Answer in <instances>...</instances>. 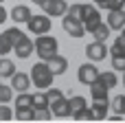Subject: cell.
<instances>
[{
  "instance_id": "obj_1",
  "label": "cell",
  "mask_w": 125,
  "mask_h": 123,
  "mask_svg": "<svg viewBox=\"0 0 125 123\" xmlns=\"http://www.w3.org/2000/svg\"><path fill=\"white\" fill-rule=\"evenodd\" d=\"M31 81L35 84V88H42V90H46V88H51L53 86V70H51V66H48V62H37V64H33L31 66Z\"/></svg>"
},
{
  "instance_id": "obj_2",
  "label": "cell",
  "mask_w": 125,
  "mask_h": 123,
  "mask_svg": "<svg viewBox=\"0 0 125 123\" xmlns=\"http://www.w3.org/2000/svg\"><path fill=\"white\" fill-rule=\"evenodd\" d=\"M57 48H59V44H57V40L53 35H48V33L37 35V40H35V53H37V57L42 62H48L53 55H57Z\"/></svg>"
},
{
  "instance_id": "obj_3",
  "label": "cell",
  "mask_w": 125,
  "mask_h": 123,
  "mask_svg": "<svg viewBox=\"0 0 125 123\" xmlns=\"http://www.w3.org/2000/svg\"><path fill=\"white\" fill-rule=\"evenodd\" d=\"M79 20H81V24H83V29L88 31V33H92L103 20H101V13H99V7L94 4H81V13H79Z\"/></svg>"
},
{
  "instance_id": "obj_4",
  "label": "cell",
  "mask_w": 125,
  "mask_h": 123,
  "mask_svg": "<svg viewBox=\"0 0 125 123\" xmlns=\"http://www.w3.org/2000/svg\"><path fill=\"white\" fill-rule=\"evenodd\" d=\"M51 15H46V13H40V15H31L29 20H26V29H29V33H33V35H44V33H48L51 31Z\"/></svg>"
},
{
  "instance_id": "obj_5",
  "label": "cell",
  "mask_w": 125,
  "mask_h": 123,
  "mask_svg": "<svg viewBox=\"0 0 125 123\" xmlns=\"http://www.w3.org/2000/svg\"><path fill=\"white\" fill-rule=\"evenodd\" d=\"M33 2L37 7H42L44 13L51 15V18H62L68 11V2L66 0H33Z\"/></svg>"
},
{
  "instance_id": "obj_6",
  "label": "cell",
  "mask_w": 125,
  "mask_h": 123,
  "mask_svg": "<svg viewBox=\"0 0 125 123\" xmlns=\"http://www.w3.org/2000/svg\"><path fill=\"white\" fill-rule=\"evenodd\" d=\"M62 29H64L70 37H83V35H86V29H83L81 20H79V18H73V15H68V13L62 15Z\"/></svg>"
},
{
  "instance_id": "obj_7",
  "label": "cell",
  "mask_w": 125,
  "mask_h": 123,
  "mask_svg": "<svg viewBox=\"0 0 125 123\" xmlns=\"http://www.w3.org/2000/svg\"><path fill=\"white\" fill-rule=\"evenodd\" d=\"M99 68L94 66V64H81L79 66V70H77V79H79V84H83V86H90L97 77H99Z\"/></svg>"
},
{
  "instance_id": "obj_8",
  "label": "cell",
  "mask_w": 125,
  "mask_h": 123,
  "mask_svg": "<svg viewBox=\"0 0 125 123\" xmlns=\"http://www.w3.org/2000/svg\"><path fill=\"white\" fill-rule=\"evenodd\" d=\"M108 90H110V86L105 84V79L99 73V77L90 84V97H92V101H105L108 99Z\"/></svg>"
},
{
  "instance_id": "obj_9",
  "label": "cell",
  "mask_w": 125,
  "mask_h": 123,
  "mask_svg": "<svg viewBox=\"0 0 125 123\" xmlns=\"http://www.w3.org/2000/svg\"><path fill=\"white\" fill-rule=\"evenodd\" d=\"M110 53V48L105 46V42H90L88 46H86V55H88V59H92V62H101V59H105V55Z\"/></svg>"
},
{
  "instance_id": "obj_10",
  "label": "cell",
  "mask_w": 125,
  "mask_h": 123,
  "mask_svg": "<svg viewBox=\"0 0 125 123\" xmlns=\"http://www.w3.org/2000/svg\"><path fill=\"white\" fill-rule=\"evenodd\" d=\"M33 51H35V42H31L26 35H24V37H20V40L13 44V53H15L20 59H26Z\"/></svg>"
},
{
  "instance_id": "obj_11",
  "label": "cell",
  "mask_w": 125,
  "mask_h": 123,
  "mask_svg": "<svg viewBox=\"0 0 125 123\" xmlns=\"http://www.w3.org/2000/svg\"><path fill=\"white\" fill-rule=\"evenodd\" d=\"M11 88L18 92H26L31 88V77L26 73H13L11 75Z\"/></svg>"
},
{
  "instance_id": "obj_12",
  "label": "cell",
  "mask_w": 125,
  "mask_h": 123,
  "mask_svg": "<svg viewBox=\"0 0 125 123\" xmlns=\"http://www.w3.org/2000/svg\"><path fill=\"white\" fill-rule=\"evenodd\" d=\"M108 26L112 31H121L125 26V9H116V11H108Z\"/></svg>"
},
{
  "instance_id": "obj_13",
  "label": "cell",
  "mask_w": 125,
  "mask_h": 123,
  "mask_svg": "<svg viewBox=\"0 0 125 123\" xmlns=\"http://www.w3.org/2000/svg\"><path fill=\"white\" fill-rule=\"evenodd\" d=\"M31 15H33V13H31V9H29L26 4H15V7L11 9V13H9V18H11L15 24H22V22L26 24V20H29Z\"/></svg>"
},
{
  "instance_id": "obj_14",
  "label": "cell",
  "mask_w": 125,
  "mask_h": 123,
  "mask_svg": "<svg viewBox=\"0 0 125 123\" xmlns=\"http://www.w3.org/2000/svg\"><path fill=\"white\" fill-rule=\"evenodd\" d=\"M48 66H51L53 75H64V73L68 70V59L57 53V55H53V57L48 59Z\"/></svg>"
},
{
  "instance_id": "obj_15",
  "label": "cell",
  "mask_w": 125,
  "mask_h": 123,
  "mask_svg": "<svg viewBox=\"0 0 125 123\" xmlns=\"http://www.w3.org/2000/svg\"><path fill=\"white\" fill-rule=\"evenodd\" d=\"M51 112H53V117H59V119H64V117H70V101L68 99H57L55 103H51Z\"/></svg>"
},
{
  "instance_id": "obj_16",
  "label": "cell",
  "mask_w": 125,
  "mask_h": 123,
  "mask_svg": "<svg viewBox=\"0 0 125 123\" xmlns=\"http://www.w3.org/2000/svg\"><path fill=\"white\" fill-rule=\"evenodd\" d=\"M92 110V119H108V110H110V101H92L90 106Z\"/></svg>"
},
{
  "instance_id": "obj_17",
  "label": "cell",
  "mask_w": 125,
  "mask_h": 123,
  "mask_svg": "<svg viewBox=\"0 0 125 123\" xmlns=\"http://www.w3.org/2000/svg\"><path fill=\"white\" fill-rule=\"evenodd\" d=\"M110 33H112V29H110L105 22H101V24L92 31V35H94V40H97V42H105V40L110 37Z\"/></svg>"
},
{
  "instance_id": "obj_18",
  "label": "cell",
  "mask_w": 125,
  "mask_h": 123,
  "mask_svg": "<svg viewBox=\"0 0 125 123\" xmlns=\"http://www.w3.org/2000/svg\"><path fill=\"white\" fill-rule=\"evenodd\" d=\"M13 73H15V64L11 59H7V57H0V77H9L11 79Z\"/></svg>"
},
{
  "instance_id": "obj_19",
  "label": "cell",
  "mask_w": 125,
  "mask_h": 123,
  "mask_svg": "<svg viewBox=\"0 0 125 123\" xmlns=\"http://www.w3.org/2000/svg\"><path fill=\"white\" fill-rule=\"evenodd\" d=\"M68 101H70V117H73L77 110H81V108H86V106H88V101H86L81 95H75V97H70Z\"/></svg>"
},
{
  "instance_id": "obj_20",
  "label": "cell",
  "mask_w": 125,
  "mask_h": 123,
  "mask_svg": "<svg viewBox=\"0 0 125 123\" xmlns=\"http://www.w3.org/2000/svg\"><path fill=\"white\" fill-rule=\"evenodd\" d=\"M15 108H33V95L20 92L18 99H15Z\"/></svg>"
},
{
  "instance_id": "obj_21",
  "label": "cell",
  "mask_w": 125,
  "mask_h": 123,
  "mask_svg": "<svg viewBox=\"0 0 125 123\" xmlns=\"http://www.w3.org/2000/svg\"><path fill=\"white\" fill-rule=\"evenodd\" d=\"M40 108H51L46 92H35L33 95V110H40Z\"/></svg>"
},
{
  "instance_id": "obj_22",
  "label": "cell",
  "mask_w": 125,
  "mask_h": 123,
  "mask_svg": "<svg viewBox=\"0 0 125 123\" xmlns=\"http://www.w3.org/2000/svg\"><path fill=\"white\" fill-rule=\"evenodd\" d=\"M110 55H125V35L123 33L114 40V44H112V48H110Z\"/></svg>"
},
{
  "instance_id": "obj_23",
  "label": "cell",
  "mask_w": 125,
  "mask_h": 123,
  "mask_svg": "<svg viewBox=\"0 0 125 123\" xmlns=\"http://www.w3.org/2000/svg\"><path fill=\"white\" fill-rule=\"evenodd\" d=\"M11 51H13V42L9 40L7 33H2V35H0V57H4V55L11 53Z\"/></svg>"
},
{
  "instance_id": "obj_24",
  "label": "cell",
  "mask_w": 125,
  "mask_h": 123,
  "mask_svg": "<svg viewBox=\"0 0 125 123\" xmlns=\"http://www.w3.org/2000/svg\"><path fill=\"white\" fill-rule=\"evenodd\" d=\"M20 121H31L33 119V108H15V114Z\"/></svg>"
},
{
  "instance_id": "obj_25",
  "label": "cell",
  "mask_w": 125,
  "mask_h": 123,
  "mask_svg": "<svg viewBox=\"0 0 125 123\" xmlns=\"http://www.w3.org/2000/svg\"><path fill=\"white\" fill-rule=\"evenodd\" d=\"M11 99H13V88L0 84V103H9Z\"/></svg>"
},
{
  "instance_id": "obj_26",
  "label": "cell",
  "mask_w": 125,
  "mask_h": 123,
  "mask_svg": "<svg viewBox=\"0 0 125 123\" xmlns=\"http://www.w3.org/2000/svg\"><path fill=\"white\" fill-rule=\"evenodd\" d=\"M101 77L105 79V84H108L110 88H116V84H119V77H116V73H114V70H105V73H101Z\"/></svg>"
},
{
  "instance_id": "obj_27",
  "label": "cell",
  "mask_w": 125,
  "mask_h": 123,
  "mask_svg": "<svg viewBox=\"0 0 125 123\" xmlns=\"http://www.w3.org/2000/svg\"><path fill=\"white\" fill-rule=\"evenodd\" d=\"M44 92H46V97H48V106H51V103H55L57 99H62V97H64V92H62L59 88H46Z\"/></svg>"
},
{
  "instance_id": "obj_28",
  "label": "cell",
  "mask_w": 125,
  "mask_h": 123,
  "mask_svg": "<svg viewBox=\"0 0 125 123\" xmlns=\"http://www.w3.org/2000/svg\"><path fill=\"white\" fill-rule=\"evenodd\" d=\"M112 108L119 112V114H125V95H116L112 99Z\"/></svg>"
},
{
  "instance_id": "obj_29",
  "label": "cell",
  "mask_w": 125,
  "mask_h": 123,
  "mask_svg": "<svg viewBox=\"0 0 125 123\" xmlns=\"http://www.w3.org/2000/svg\"><path fill=\"white\" fill-rule=\"evenodd\" d=\"M112 68L125 73V55H112Z\"/></svg>"
},
{
  "instance_id": "obj_30",
  "label": "cell",
  "mask_w": 125,
  "mask_h": 123,
  "mask_svg": "<svg viewBox=\"0 0 125 123\" xmlns=\"http://www.w3.org/2000/svg\"><path fill=\"white\" fill-rule=\"evenodd\" d=\"M73 119H79V121H83V119H92V110L86 106V108H81V110H77L75 114H73Z\"/></svg>"
},
{
  "instance_id": "obj_31",
  "label": "cell",
  "mask_w": 125,
  "mask_h": 123,
  "mask_svg": "<svg viewBox=\"0 0 125 123\" xmlns=\"http://www.w3.org/2000/svg\"><path fill=\"white\" fill-rule=\"evenodd\" d=\"M13 117V112H11V108L7 106V103H0V121H9Z\"/></svg>"
},
{
  "instance_id": "obj_32",
  "label": "cell",
  "mask_w": 125,
  "mask_h": 123,
  "mask_svg": "<svg viewBox=\"0 0 125 123\" xmlns=\"http://www.w3.org/2000/svg\"><path fill=\"white\" fill-rule=\"evenodd\" d=\"M105 9H108V11H116V9H125V0H108Z\"/></svg>"
},
{
  "instance_id": "obj_33",
  "label": "cell",
  "mask_w": 125,
  "mask_h": 123,
  "mask_svg": "<svg viewBox=\"0 0 125 123\" xmlns=\"http://www.w3.org/2000/svg\"><path fill=\"white\" fill-rule=\"evenodd\" d=\"M4 20H9V11H7V9H4V7L0 4V24H2Z\"/></svg>"
},
{
  "instance_id": "obj_34",
  "label": "cell",
  "mask_w": 125,
  "mask_h": 123,
  "mask_svg": "<svg viewBox=\"0 0 125 123\" xmlns=\"http://www.w3.org/2000/svg\"><path fill=\"white\" fill-rule=\"evenodd\" d=\"M94 4H97L99 9H105V4H108V0H94Z\"/></svg>"
},
{
  "instance_id": "obj_35",
  "label": "cell",
  "mask_w": 125,
  "mask_h": 123,
  "mask_svg": "<svg viewBox=\"0 0 125 123\" xmlns=\"http://www.w3.org/2000/svg\"><path fill=\"white\" fill-rule=\"evenodd\" d=\"M123 84H125V75H123Z\"/></svg>"
},
{
  "instance_id": "obj_36",
  "label": "cell",
  "mask_w": 125,
  "mask_h": 123,
  "mask_svg": "<svg viewBox=\"0 0 125 123\" xmlns=\"http://www.w3.org/2000/svg\"><path fill=\"white\" fill-rule=\"evenodd\" d=\"M2 2H4V0H0V4H2Z\"/></svg>"
}]
</instances>
